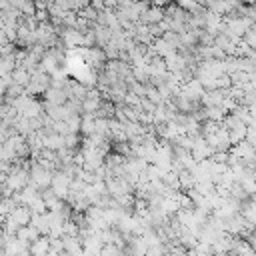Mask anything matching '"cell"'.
Instances as JSON below:
<instances>
[{"label":"cell","mask_w":256,"mask_h":256,"mask_svg":"<svg viewBox=\"0 0 256 256\" xmlns=\"http://www.w3.org/2000/svg\"><path fill=\"white\" fill-rule=\"evenodd\" d=\"M16 68V52L8 56H0V78H10Z\"/></svg>","instance_id":"15"},{"label":"cell","mask_w":256,"mask_h":256,"mask_svg":"<svg viewBox=\"0 0 256 256\" xmlns=\"http://www.w3.org/2000/svg\"><path fill=\"white\" fill-rule=\"evenodd\" d=\"M42 236H48L50 232V212H42V214H32V222H30Z\"/></svg>","instance_id":"12"},{"label":"cell","mask_w":256,"mask_h":256,"mask_svg":"<svg viewBox=\"0 0 256 256\" xmlns=\"http://www.w3.org/2000/svg\"><path fill=\"white\" fill-rule=\"evenodd\" d=\"M48 88H50V76L46 72H42V70H34L32 76H30L28 86L24 88V94L38 96V94H44Z\"/></svg>","instance_id":"2"},{"label":"cell","mask_w":256,"mask_h":256,"mask_svg":"<svg viewBox=\"0 0 256 256\" xmlns=\"http://www.w3.org/2000/svg\"><path fill=\"white\" fill-rule=\"evenodd\" d=\"M40 236H42V234H40L32 224L22 226V228H18V230H16V238H18V240H22L26 246H30V244H32L36 238H40Z\"/></svg>","instance_id":"14"},{"label":"cell","mask_w":256,"mask_h":256,"mask_svg":"<svg viewBox=\"0 0 256 256\" xmlns=\"http://www.w3.org/2000/svg\"><path fill=\"white\" fill-rule=\"evenodd\" d=\"M248 110H250V116H252V122H256V102H254L252 106H248Z\"/></svg>","instance_id":"27"},{"label":"cell","mask_w":256,"mask_h":256,"mask_svg":"<svg viewBox=\"0 0 256 256\" xmlns=\"http://www.w3.org/2000/svg\"><path fill=\"white\" fill-rule=\"evenodd\" d=\"M228 152H232L242 164L246 162V160H250V158H254L256 156V148L252 146V144H248L246 140H242V142H238V144H234V146H230V150Z\"/></svg>","instance_id":"9"},{"label":"cell","mask_w":256,"mask_h":256,"mask_svg":"<svg viewBox=\"0 0 256 256\" xmlns=\"http://www.w3.org/2000/svg\"><path fill=\"white\" fill-rule=\"evenodd\" d=\"M226 114L228 112L222 106H208V108H204V116H206L208 122H222Z\"/></svg>","instance_id":"18"},{"label":"cell","mask_w":256,"mask_h":256,"mask_svg":"<svg viewBox=\"0 0 256 256\" xmlns=\"http://www.w3.org/2000/svg\"><path fill=\"white\" fill-rule=\"evenodd\" d=\"M246 142L256 148V122H252V124L246 126Z\"/></svg>","instance_id":"24"},{"label":"cell","mask_w":256,"mask_h":256,"mask_svg":"<svg viewBox=\"0 0 256 256\" xmlns=\"http://www.w3.org/2000/svg\"><path fill=\"white\" fill-rule=\"evenodd\" d=\"M28 250H30V256H46V254L50 252V236H40V238H36V240L28 246Z\"/></svg>","instance_id":"13"},{"label":"cell","mask_w":256,"mask_h":256,"mask_svg":"<svg viewBox=\"0 0 256 256\" xmlns=\"http://www.w3.org/2000/svg\"><path fill=\"white\" fill-rule=\"evenodd\" d=\"M70 184H72V176H68V174H66V172H62V170H54V176H52L50 188H52V192H54L60 200H66V198H68Z\"/></svg>","instance_id":"4"},{"label":"cell","mask_w":256,"mask_h":256,"mask_svg":"<svg viewBox=\"0 0 256 256\" xmlns=\"http://www.w3.org/2000/svg\"><path fill=\"white\" fill-rule=\"evenodd\" d=\"M170 4V0H152V6H160V8H164V6H168Z\"/></svg>","instance_id":"26"},{"label":"cell","mask_w":256,"mask_h":256,"mask_svg":"<svg viewBox=\"0 0 256 256\" xmlns=\"http://www.w3.org/2000/svg\"><path fill=\"white\" fill-rule=\"evenodd\" d=\"M240 214L246 218L248 224H252V226L256 228V202H254V200H246V202H242Z\"/></svg>","instance_id":"17"},{"label":"cell","mask_w":256,"mask_h":256,"mask_svg":"<svg viewBox=\"0 0 256 256\" xmlns=\"http://www.w3.org/2000/svg\"><path fill=\"white\" fill-rule=\"evenodd\" d=\"M250 176H252V180H254V182H256V170H254V172H252V174H250Z\"/></svg>","instance_id":"30"},{"label":"cell","mask_w":256,"mask_h":256,"mask_svg":"<svg viewBox=\"0 0 256 256\" xmlns=\"http://www.w3.org/2000/svg\"><path fill=\"white\" fill-rule=\"evenodd\" d=\"M6 218L12 220L18 228H22V226H28V224L32 222V210H30L28 206H24V204H16V208H14Z\"/></svg>","instance_id":"6"},{"label":"cell","mask_w":256,"mask_h":256,"mask_svg":"<svg viewBox=\"0 0 256 256\" xmlns=\"http://www.w3.org/2000/svg\"><path fill=\"white\" fill-rule=\"evenodd\" d=\"M228 136H230V144L232 146L238 144V142H242V140H246V124H240L238 128L228 130Z\"/></svg>","instance_id":"20"},{"label":"cell","mask_w":256,"mask_h":256,"mask_svg":"<svg viewBox=\"0 0 256 256\" xmlns=\"http://www.w3.org/2000/svg\"><path fill=\"white\" fill-rule=\"evenodd\" d=\"M30 186H34L36 190H46L50 188V182H52V176H54V170H48L44 166H40L38 162L30 160Z\"/></svg>","instance_id":"1"},{"label":"cell","mask_w":256,"mask_h":256,"mask_svg":"<svg viewBox=\"0 0 256 256\" xmlns=\"http://www.w3.org/2000/svg\"><path fill=\"white\" fill-rule=\"evenodd\" d=\"M80 54H82L84 62H86L88 66L96 68L98 72H102V70L106 68V62H108V58H106V54H104V50H102L100 46H92V48H82V50H80Z\"/></svg>","instance_id":"3"},{"label":"cell","mask_w":256,"mask_h":256,"mask_svg":"<svg viewBox=\"0 0 256 256\" xmlns=\"http://www.w3.org/2000/svg\"><path fill=\"white\" fill-rule=\"evenodd\" d=\"M166 252H168V244H166V242H158V244L148 246L146 256H164Z\"/></svg>","instance_id":"23"},{"label":"cell","mask_w":256,"mask_h":256,"mask_svg":"<svg viewBox=\"0 0 256 256\" xmlns=\"http://www.w3.org/2000/svg\"><path fill=\"white\" fill-rule=\"evenodd\" d=\"M40 196H42V200H44V204H46V208L50 210V208H54V204L60 200L54 192H52V188H46V190H42L40 192Z\"/></svg>","instance_id":"22"},{"label":"cell","mask_w":256,"mask_h":256,"mask_svg":"<svg viewBox=\"0 0 256 256\" xmlns=\"http://www.w3.org/2000/svg\"><path fill=\"white\" fill-rule=\"evenodd\" d=\"M164 64H166V70L172 74V72H182L186 70V58L180 54V52H172L164 58Z\"/></svg>","instance_id":"11"},{"label":"cell","mask_w":256,"mask_h":256,"mask_svg":"<svg viewBox=\"0 0 256 256\" xmlns=\"http://www.w3.org/2000/svg\"><path fill=\"white\" fill-rule=\"evenodd\" d=\"M190 154H192V158H194L196 162H202V160H210L214 152H212V148L206 144V140H204L202 136H196Z\"/></svg>","instance_id":"7"},{"label":"cell","mask_w":256,"mask_h":256,"mask_svg":"<svg viewBox=\"0 0 256 256\" xmlns=\"http://www.w3.org/2000/svg\"><path fill=\"white\" fill-rule=\"evenodd\" d=\"M42 96H44V104H46V108L66 104V100H68V92H66V90H62V88H52V86H50Z\"/></svg>","instance_id":"8"},{"label":"cell","mask_w":256,"mask_h":256,"mask_svg":"<svg viewBox=\"0 0 256 256\" xmlns=\"http://www.w3.org/2000/svg\"><path fill=\"white\" fill-rule=\"evenodd\" d=\"M78 234H80L78 222H74L72 218H68V220L64 222V226H62V236H78Z\"/></svg>","instance_id":"21"},{"label":"cell","mask_w":256,"mask_h":256,"mask_svg":"<svg viewBox=\"0 0 256 256\" xmlns=\"http://www.w3.org/2000/svg\"><path fill=\"white\" fill-rule=\"evenodd\" d=\"M60 42L66 48H84V32L76 28H64L60 32Z\"/></svg>","instance_id":"5"},{"label":"cell","mask_w":256,"mask_h":256,"mask_svg":"<svg viewBox=\"0 0 256 256\" xmlns=\"http://www.w3.org/2000/svg\"><path fill=\"white\" fill-rule=\"evenodd\" d=\"M162 18H164V8H160V6H148L142 12L140 22L146 24V26H154V24H160Z\"/></svg>","instance_id":"10"},{"label":"cell","mask_w":256,"mask_h":256,"mask_svg":"<svg viewBox=\"0 0 256 256\" xmlns=\"http://www.w3.org/2000/svg\"><path fill=\"white\" fill-rule=\"evenodd\" d=\"M250 84H252V90L256 92V72H254V74H250Z\"/></svg>","instance_id":"28"},{"label":"cell","mask_w":256,"mask_h":256,"mask_svg":"<svg viewBox=\"0 0 256 256\" xmlns=\"http://www.w3.org/2000/svg\"><path fill=\"white\" fill-rule=\"evenodd\" d=\"M12 8V0H0V12H6Z\"/></svg>","instance_id":"25"},{"label":"cell","mask_w":256,"mask_h":256,"mask_svg":"<svg viewBox=\"0 0 256 256\" xmlns=\"http://www.w3.org/2000/svg\"><path fill=\"white\" fill-rule=\"evenodd\" d=\"M30 76H32V72H30V70H26V68H22V66H16V68H14V72L10 74V80H12L14 84H18V86L26 88V86H28V82H30Z\"/></svg>","instance_id":"16"},{"label":"cell","mask_w":256,"mask_h":256,"mask_svg":"<svg viewBox=\"0 0 256 256\" xmlns=\"http://www.w3.org/2000/svg\"><path fill=\"white\" fill-rule=\"evenodd\" d=\"M230 114H232V116H236V118H238L240 122H244L246 126H248V124H252L250 110H248V106H244V104H238V106H236V108H234Z\"/></svg>","instance_id":"19"},{"label":"cell","mask_w":256,"mask_h":256,"mask_svg":"<svg viewBox=\"0 0 256 256\" xmlns=\"http://www.w3.org/2000/svg\"><path fill=\"white\" fill-rule=\"evenodd\" d=\"M238 2H240V4H246V6H248V4H254V0H238Z\"/></svg>","instance_id":"29"}]
</instances>
